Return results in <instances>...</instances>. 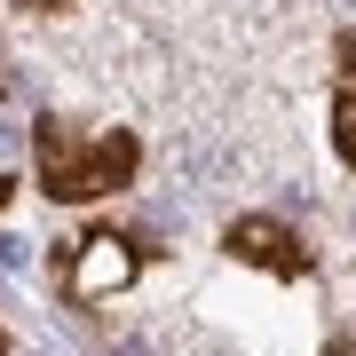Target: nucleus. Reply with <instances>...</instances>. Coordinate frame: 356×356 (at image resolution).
<instances>
[{
	"label": "nucleus",
	"instance_id": "nucleus-5",
	"mask_svg": "<svg viewBox=\"0 0 356 356\" xmlns=\"http://www.w3.org/2000/svg\"><path fill=\"white\" fill-rule=\"evenodd\" d=\"M8 198H16V175H0V214H8Z\"/></svg>",
	"mask_w": 356,
	"mask_h": 356
},
{
	"label": "nucleus",
	"instance_id": "nucleus-6",
	"mask_svg": "<svg viewBox=\"0 0 356 356\" xmlns=\"http://www.w3.org/2000/svg\"><path fill=\"white\" fill-rule=\"evenodd\" d=\"M325 356H356V341H325Z\"/></svg>",
	"mask_w": 356,
	"mask_h": 356
},
{
	"label": "nucleus",
	"instance_id": "nucleus-2",
	"mask_svg": "<svg viewBox=\"0 0 356 356\" xmlns=\"http://www.w3.org/2000/svg\"><path fill=\"white\" fill-rule=\"evenodd\" d=\"M143 269H151V245L127 238V229H88V238H72L64 254H56V293H64L72 309H95L111 301V293H127Z\"/></svg>",
	"mask_w": 356,
	"mask_h": 356
},
{
	"label": "nucleus",
	"instance_id": "nucleus-4",
	"mask_svg": "<svg viewBox=\"0 0 356 356\" xmlns=\"http://www.w3.org/2000/svg\"><path fill=\"white\" fill-rule=\"evenodd\" d=\"M332 151L356 166V32L332 40Z\"/></svg>",
	"mask_w": 356,
	"mask_h": 356
},
{
	"label": "nucleus",
	"instance_id": "nucleus-7",
	"mask_svg": "<svg viewBox=\"0 0 356 356\" xmlns=\"http://www.w3.org/2000/svg\"><path fill=\"white\" fill-rule=\"evenodd\" d=\"M24 8H56V0H24Z\"/></svg>",
	"mask_w": 356,
	"mask_h": 356
},
{
	"label": "nucleus",
	"instance_id": "nucleus-9",
	"mask_svg": "<svg viewBox=\"0 0 356 356\" xmlns=\"http://www.w3.org/2000/svg\"><path fill=\"white\" fill-rule=\"evenodd\" d=\"M0 356H8V332H0Z\"/></svg>",
	"mask_w": 356,
	"mask_h": 356
},
{
	"label": "nucleus",
	"instance_id": "nucleus-8",
	"mask_svg": "<svg viewBox=\"0 0 356 356\" xmlns=\"http://www.w3.org/2000/svg\"><path fill=\"white\" fill-rule=\"evenodd\" d=\"M0 95H8V72H0Z\"/></svg>",
	"mask_w": 356,
	"mask_h": 356
},
{
	"label": "nucleus",
	"instance_id": "nucleus-3",
	"mask_svg": "<svg viewBox=\"0 0 356 356\" xmlns=\"http://www.w3.org/2000/svg\"><path fill=\"white\" fill-rule=\"evenodd\" d=\"M222 254L245 261V269H261V277H277V285H301L309 269H317L309 238L293 222H277V214H238V222L222 229Z\"/></svg>",
	"mask_w": 356,
	"mask_h": 356
},
{
	"label": "nucleus",
	"instance_id": "nucleus-1",
	"mask_svg": "<svg viewBox=\"0 0 356 356\" xmlns=\"http://www.w3.org/2000/svg\"><path fill=\"white\" fill-rule=\"evenodd\" d=\"M135 175H143V135L135 127H88V119H64V111L32 119V182L56 206L119 198Z\"/></svg>",
	"mask_w": 356,
	"mask_h": 356
}]
</instances>
